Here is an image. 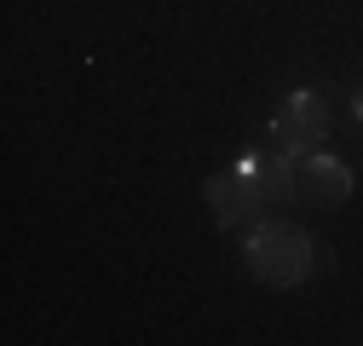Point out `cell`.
Segmentation results:
<instances>
[{"mask_svg":"<svg viewBox=\"0 0 363 346\" xmlns=\"http://www.w3.org/2000/svg\"><path fill=\"white\" fill-rule=\"evenodd\" d=\"M242 260L248 272L265 283V289H300L317 266V248L300 225L289 220H265V225H248V242H242Z\"/></svg>","mask_w":363,"mask_h":346,"instance_id":"6da1fadb","label":"cell"},{"mask_svg":"<svg viewBox=\"0 0 363 346\" xmlns=\"http://www.w3.org/2000/svg\"><path fill=\"white\" fill-rule=\"evenodd\" d=\"M323 139H329V110H323V99L306 93V86L289 93L283 110L271 116V145L289 150V156H306V150H323Z\"/></svg>","mask_w":363,"mask_h":346,"instance_id":"3957f363","label":"cell"},{"mask_svg":"<svg viewBox=\"0 0 363 346\" xmlns=\"http://www.w3.org/2000/svg\"><path fill=\"white\" fill-rule=\"evenodd\" d=\"M254 173H259V185H265V196L271 202H283V196H294V156L289 150H254Z\"/></svg>","mask_w":363,"mask_h":346,"instance_id":"5b68a950","label":"cell"},{"mask_svg":"<svg viewBox=\"0 0 363 346\" xmlns=\"http://www.w3.org/2000/svg\"><path fill=\"white\" fill-rule=\"evenodd\" d=\"M265 202H271V196H265L259 173H254V156H237L231 167H219L213 179H208V208H213L219 231H237V225H248Z\"/></svg>","mask_w":363,"mask_h":346,"instance_id":"7a4b0ae2","label":"cell"},{"mask_svg":"<svg viewBox=\"0 0 363 346\" xmlns=\"http://www.w3.org/2000/svg\"><path fill=\"white\" fill-rule=\"evenodd\" d=\"M352 110H357V121H363V93H357V104H352Z\"/></svg>","mask_w":363,"mask_h":346,"instance_id":"8992f818","label":"cell"},{"mask_svg":"<svg viewBox=\"0 0 363 346\" xmlns=\"http://www.w3.org/2000/svg\"><path fill=\"white\" fill-rule=\"evenodd\" d=\"M352 196V167L329 150H306L294 156V202H317V208H340Z\"/></svg>","mask_w":363,"mask_h":346,"instance_id":"277c9868","label":"cell"}]
</instances>
